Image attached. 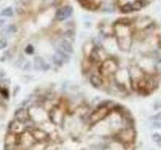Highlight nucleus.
Wrapping results in <instances>:
<instances>
[{"label": "nucleus", "instance_id": "nucleus-2", "mask_svg": "<svg viewBox=\"0 0 161 150\" xmlns=\"http://www.w3.org/2000/svg\"><path fill=\"white\" fill-rule=\"evenodd\" d=\"M4 77L5 74L0 69V123L3 121L4 117L6 116L10 100V92L8 88L9 83Z\"/></svg>", "mask_w": 161, "mask_h": 150}, {"label": "nucleus", "instance_id": "nucleus-1", "mask_svg": "<svg viewBox=\"0 0 161 150\" xmlns=\"http://www.w3.org/2000/svg\"><path fill=\"white\" fill-rule=\"evenodd\" d=\"M137 130L129 109L68 90L28 96L7 126L4 150H136Z\"/></svg>", "mask_w": 161, "mask_h": 150}, {"label": "nucleus", "instance_id": "nucleus-5", "mask_svg": "<svg viewBox=\"0 0 161 150\" xmlns=\"http://www.w3.org/2000/svg\"><path fill=\"white\" fill-rule=\"evenodd\" d=\"M59 49L63 50L64 52L68 53V54L73 53V51H74L72 43H70L69 40H67V39H64V40L60 41V43H59Z\"/></svg>", "mask_w": 161, "mask_h": 150}, {"label": "nucleus", "instance_id": "nucleus-11", "mask_svg": "<svg viewBox=\"0 0 161 150\" xmlns=\"http://www.w3.org/2000/svg\"><path fill=\"white\" fill-rule=\"evenodd\" d=\"M63 0H53V6H60L62 5Z\"/></svg>", "mask_w": 161, "mask_h": 150}, {"label": "nucleus", "instance_id": "nucleus-10", "mask_svg": "<svg viewBox=\"0 0 161 150\" xmlns=\"http://www.w3.org/2000/svg\"><path fill=\"white\" fill-rule=\"evenodd\" d=\"M6 46H7V42L5 41V40L0 39V50H1V49H4Z\"/></svg>", "mask_w": 161, "mask_h": 150}, {"label": "nucleus", "instance_id": "nucleus-12", "mask_svg": "<svg viewBox=\"0 0 161 150\" xmlns=\"http://www.w3.org/2000/svg\"><path fill=\"white\" fill-rule=\"evenodd\" d=\"M4 22H5L4 19H0V26H2V25L4 24Z\"/></svg>", "mask_w": 161, "mask_h": 150}, {"label": "nucleus", "instance_id": "nucleus-4", "mask_svg": "<svg viewBox=\"0 0 161 150\" xmlns=\"http://www.w3.org/2000/svg\"><path fill=\"white\" fill-rule=\"evenodd\" d=\"M78 2L83 8L90 10V11H94V10H98L100 7V4L93 1V0H78Z\"/></svg>", "mask_w": 161, "mask_h": 150}, {"label": "nucleus", "instance_id": "nucleus-6", "mask_svg": "<svg viewBox=\"0 0 161 150\" xmlns=\"http://www.w3.org/2000/svg\"><path fill=\"white\" fill-rule=\"evenodd\" d=\"M120 11L124 13V14H129V13H133L134 9L132 6V2H127L124 3L122 5H120Z\"/></svg>", "mask_w": 161, "mask_h": 150}, {"label": "nucleus", "instance_id": "nucleus-9", "mask_svg": "<svg viewBox=\"0 0 161 150\" xmlns=\"http://www.w3.org/2000/svg\"><path fill=\"white\" fill-rule=\"evenodd\" d=\"M24 52L26 54H33L34 53V46L31 44L26 45V47H25V49H24Z\"/></svg>", "mask_w": 161, "mask_h": 150}, {"label": "nucleus", "instance_id": "nucleus-7", "mask_svg": "<svg viewBox=\"0 0 161 150\" xmlns=\"http://www.w3.org/2000/svg\"><path fill=\"white\" fill-rule=\"evenodd\" d=\"M16 31H17V27L15 26V25H13V24H10V25H8V26L5 27L3 33L7 35V34H12V33H15Z\"/></svg>", "mask_w": 161, "mask_h": 150}, {"label": "nucleus", "instance_id": "nucleus-8", "mask_svg": "<svg viewBox=\"0 0 161 150\" xmlns=\"http://www.w3.org/2000/svg\"><path fill=\"white\" fill-rule=\"evenodd\" d=\"M13 13H14V11H13V9L11 7H6L1 11V16H3V17H11L13 15Z\"/></svg>", "mask_w": 161, "mask_h": 150}, {"label": "nucleus", "instance_id": "nucleus-3", "mask_svg": "<svg viewBox=\"0 0 161 150\" xmlns=\"http://www.w3.org/2000/svg\"><path fill=\"white\" fill-rule=\"evenodd\" d=\"M73 12H74L73 6H70V5H67V6H64L62 8H59L58 11L55 12L54 19L57 20V21L62 22L67 18H69L70 15H72Z\"/></svg>", "mask_w": 161, "mask_h": 150}]
</instances>
